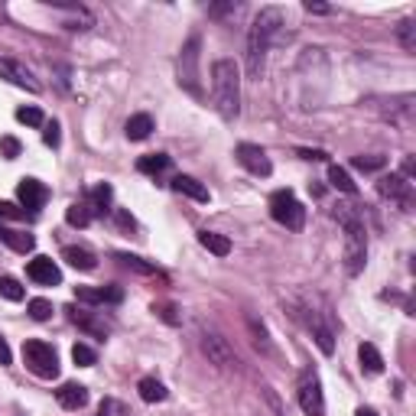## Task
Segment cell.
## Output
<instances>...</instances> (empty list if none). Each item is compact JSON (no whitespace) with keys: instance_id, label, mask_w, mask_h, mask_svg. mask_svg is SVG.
Returning a JSON list of instances; mask_svg holds the SVG:
<instances>
[{"instance_id":"6da1fadb","label":"cell","mask_w":416,"mask_h":416,"mask_svg":"<svg viewBox=\"0 0 416 416\" xmlns=\"http://www.w3.org/2000/svg\"><path fill=\"white\" fill-rule=\"evenodd\" d=\"M283 30V10L280 7H264L254 17L251 30H247V75L260 78L264 75V62H267V49L277 39V33Z\"/></svg>"},{"instance_id":"7a4b0ae2","label":"cell","mask_w":416,"mask_h":416,"mask_svg":"<svg viewBox=\"0 0 416 416\" xmlns=\"http://www.w3.org/2000/svg\"><path fill=\"white\" fill-rule=\"evenodd\" d=\"M212 98L224 120H237V114H241V72L231 59H218L212 65Z\"/></svg>"},{"instance_id":"3957f363","label":"cell","mask_w":416,"mask_h":416,"mask_svg":"<svg viewBox=\"0 0 416 416\" xmlns=\"http://www.w3.org/2000/svg\"><path fill=\"white\" fill-rule=\"evenodd\" d=\"M335 218L345 228V270L358 277L364 270V260H368V237H364V224L358 218L352 205H335Z\"/></svg>"},{"instance_id":"277c9868","label":"cell","mask_w":416,"mask_h":416,"mask_svg":"<svg viewBox=\"0 0 416 416\" xmlns=\"http://www.w3.org/2000/svg\"><path fill=\"white\" fill-rule=\"evenodd\" d=\"M270 218L289 231H299L302 221H306V208L296 202V195L289 192V189H280V192L270 195Z\"/></svg>"},{"instance_id":"5b68a950","label":"cell","mask_w":416,"mask_h":416,"mask_svg":"<svg viewBox=\"0 0 416 416\" xmlns=\"http://www.w3.org/2000/svg\"><path fill=\"white\" fill-rule=\"evenodd\" d=\"M199 49H202V39H199V33L186 39L179 53V85L189 91V95L202 98V85H199Z\"/></svg>"},{"instance_id":"8992f818","label":"cell","mask_w":416,"mask_h":416,"mask_svg":"<svg viewBox=\"0 0 416 416\" xmlns=\"http://www.w3.org/2000/svg\"><path fill=\"white\" fill-rule=\"evenodd\" d=\"M23 361H26V368H30L36 377H43V381H53V377H59V358H55L53 345L26 342V345H23Z\"/></svg>"},{"instance_id":"52a82bcc","label":"cell","mask_w":416,"mask_h":416,"mask_svg":"<svg viewBox=\"0 0 416 416\" xmlns=\"http://www.w3.org/2000/svg\"><path fill=\"white\" fill-rule=\"evenodd\" d=\"M199 345H202L205 358H208L215 368H235V364H237L235 348H231V345H228V338H221L218 332H202Z\"/></svg>"},{"instance_id":"ba28073f","label":"cell","mask_w":416,"mask_h":416,"mask_svg":"<svg viewBox=\"0 0 416 416\" xmlns=\"http://www.w3.org/2000/svg\"><path fill=\"white\" fill-rule=\"evenodd\" d=\"M299 406L306 410V416H325V400H322V384L316 374H302L299 377Z\"/></svg>"},{"instance_id":"9c48e42d","label":"cell","mask_w":416,"mask_h":416,"mask_svg":"<svg viewBox=\"0 0 416 416\" xmlns=\"http://www.w3.org/2000/svg\"><path fill=\"white\" fill-rule=\"evenodd\" d=\"M235 153H237V163H241L247 172H254V176H270V172H273L267 153L257 147V143H237Z\"/></svg>"},{"instance_id":"30bf717a","label":"cell","mask_w":416,"mask_h":416,"mask_svg":"<svg viewBox=\"0 0 416 416\" xmlns=\"http://www.w3.org/2000/svg\"><path fill=\"white\" fill-rule=\"evenodd\" d=\"M377 192L384 195V199H394V202H400L404 208H410L413 205V186L400 176V172H390V176H384V179L377 182Z\"/></svg>"},{"instance_id":"8fae6325","label":"cell","mask_w":416,"mask_h":416,"mask_svg":"<svg viewBox=\"0 0 416 416\" xmlns=\"http://www.w3.org/2000/svg\"><path fill=\"white\" fill-rule=\"evenodd\" d=\"M26 277L39 287H59L62 283V270L55 267L53 257H33L30 267H26Z\"/></svg>"},{"instance_id":"7c38bea8","label":"cell","mask_w":416,"mask_h":416,"mask_svg":"<svg viewBox=\"0 0 416 416\" xmlns=\"http://www.w3.org/2000/svg\"><path fill=\"white\" fill-rule=\"evenodd\" d=\"M0 78H7V82H13L17 88H26V91H39V82L33 78V72L26 69V65H20L17 59H0Z\"/></svg>"},{"instance_id":"4fadbf2b","label":"cell","mask_w":416,"mask_h":416,"mask_svg":"<svg viewBox=\"0 0 416 416\" xmlns=\"http://www.w3.org/2000/svg\"><path fill=\"white\" fill-rule=\"evenodd\" d=\"M75 296H78V302L98 306V302H120V299H124V289L120 287H78Z\"/></svg>"},{"instance_id":"5bb4252c","label":"cell","mask_w":416,"mask_h":416,"mask_svg":"<svg viewBox=\"0 0 416 416\" xmlns=\"http://www.w3.org/2000/svg\"><path fill=\"white\" fill-rule=\"evenodd\" d=\"M17 195H20V202H23V208H43L46 205V199H49V189H46L39 179H23L20 186H17Z\"/></svg>"},{"instance_id":"9a60e30c","label":"cell","mask_w":416,"mask_h":416,"mask_svg":"<svg viewBox=\"0 0 416 416\" xmlns=\"http://www.w3.org/2000/svg\"><path fill=\"white\" fill-rule=\"evenodd\" d=\"M55 397H59V404H62L65 410H82V406L88 404V390L82 384H62L55 390Z\"/></svg>"},{"instance_id":"2e32d148","label":"cell","mask_w":416,"mask_h":416,"mask_svg":"<svg viewBox=\"0 0 416 416\" xmlns=\"http://www.w3.org/2000/svg\"><path fill=\"white\" fill-rule=\"evenodd\" d=\"M172 192L189 195L195 202H208V189H205L199 179H192V176H176V179H172Z\"/></svg>"},{"instance_id":"e0dca14e","label":"cell","mask_w":416,"mask_h":416,"mask_svg":"<svg viewBox=\"0 0 416 416\" xmlns=\"http://www.w3.org/2000/svg\"><path fill=\"white\" fill-rule=\"evenodd\" d=\"M309 329H312V338H316V345L322 348V354H332V352H335V338H332V329L319 319V316H316V312H309Z\"/></svg>"},{"instance_id":"ac0fdd59","label":"cell","mask_w":416,"mask_h":416,"mask_svg":"<svg viewBox=\"0 0 416 416\" xmlns=\"http://www.w3.org/2000/svg\"><path fill=\"white\" fill-rule=\"evenodd\" d=\"M199 244H202L205 251H212L215 257L231 254V241H228L224 235H218V231H199Z\"/></svg>"},{"instance_id":"d6986e66","label":"cell","mask_w":416,"mask_h":416,"mask_svg":"<svg viewBox=\"0 0 416 416\" xmlns=\"http://www.w3.org/2000/svg\"><path fill=\"white\" fill-rule=\"evenodd\" d=\"M0 241L7 247H13L17 254H30L33 244H36L33 235H23V231H13V228H0Z\"/></svg>"},{"instance_id":"ffe728a7","label":"cell","mask_w":416,"mask_h":416,"mask_svg":"<svg viewBox=\"0 0 416 416\" xmlns=\"http://www.w3.org/2000/svg\"><path fill=\"white\" fill-rule=\"evenodd\" d=\"M137 390H140V400H147V404H163V400L170 397V390H166L156 377H143L137 384Z\"/></svg>"},{"instance_id":"44dd1931","label":"cell","mask_w":416,"mask_h":416,"mask_svg":"<svg viewBox=\"0 0 416 416\" xmlns=\"http://www.w3.org/2000/svg\"><path fill=\"white\" fill-rule=\"evenodd\" d=\"M69 319L78 325V329H85V332H91L95 338H105L107 335V325L105 322H98V319H91L88 312H78V309H69Z\"/></svg>"},{"instance_id":"7402d4cb","label":"cell","mask_w":416,"mask_h":416,"mask_svg":"<svg viewBox=\"0 0 416 416\" xmlns=\"http://www.w3.org/2000/svg\"><path fill=\"white\" fill-rule=\"evenodd\" d=\"M358 358H361V368L368 374H381V371H384V358H381V352H377L374 345L364 342L361 348H358Z\"/></svg>"},{"instance_id":"603a6c76","label":"cell","mask_w":416,"mask_h":416,"mask_svg":"<svg viewBox=\"0 0 416 416\" xmlns=\"http://www.w3.org/2000/svg\"><path fill=\"white\" fill-rule=\"evenodd\" d=\"M62 257L72 264L75 270H95V254L85 251V247H65Z\"/></svg>"},{"instance_id":"cb8c5ba5","label":"cell","mask_w":416,"mask_h":416,"mask_svg":"<svg viewBox=\"0 0 416 416\" xmlns=\"http://www.w3.org/2000/svg\"><path fill=\"white\" fill-rule=\"evenodd\" d=\"M127 137L130 140H147L150 137V130H153V118L150 114H134V118L127 120Z\"/></svg>"},{"instance_id":"d4e9b609","label":"cell","mask_w":416,"mask_h":416,"mask_svg":"<svg viewBox=\"0 0 416 416\" xmlns=\"http://www.w3.org/2000/svg\"><path fill=\"white\" fill-rule=\"evenodd\" d=\"M329 182L335 186V189H338V192H345V195H354V192H358L354 179L342 170V166H329Z\"/></svg>"},{"instance_id":"484cf974","label":"cell","mask_w":416,"mask_h":416,"mask_svg":"<svg viewBox=\"0 0 416 416\" xmlns=\"http://www.w3.org/2000/svg\"><path fill=\"white\" fill-rule=\"evenodd\" d=\"M65 221L72 224V228H85V224L91 221V205H88V202L69 205V212H65Z\"/></svg>"},{"instance_id":"4316f807","label":"cell","mask_w":416,"mask_h":416,"mask_svg":"<svg viewBox=\"0 0 416 416\" xmlns=\"http://www.w3.org/2000/svg\"><path fill=\"white\" fill-rule=\"evenodd\" d=\"M111 195H114V192H111V186L101 182V186L91 189V202H88V205H91L98 215H107V212H111V208H107V205H111Z\"/></svg>"},{"instance_id":"83f0119b","label":"cell","mask_w":416,"mask_h":416,"mask_svg":"<svg viewBox=\"0 0 416 416\" xmlns=\"http://www.w3.org/2000/svg\"><path fill=\"white\" fill-rule=\"evenodd\" d=\"M170 166V156L166 153H150V156H143V160L137 163L140 172H147V176H156V172H163Z\"/></svg>"},{"instance_id":"f1b7e54d","label":"cell","mask_w":416,"mask_h":416,"mask_svg":"<svg viewBox=\"0 0 416 416\" xmlns=\"http://www.w3.org/2000/svg\"><path fill=\"white\" fill-rule=\"evenodd\" d=\"M247 329L254 332V345L260 348V352H264V354L273 352V345H270V338H267V329H264V322H257L254 316H251V319H247Z\"/></svg>"},{"instance_id":"f546056e","label":"cell","mask_w":416,"mask_h":416,"mask_svg":"<svg viewBox=\"0 0 416 416\" xmlns=\"http://www.w3.org/2000/svg\"><path fill=\"white\" fill-rule=\"evenodd\" d=\"M397 36H400V46L406 53H416V23L413 20H404L397 26Z\"/></svg>"},{"instance_id":"4dcf8cb0","label":"cell","mask_w":416,"mask_h":416,"mask_svg":"<svg viewBox=\"0 0 416 416\" xmlns=\"http://www.w3.org/2000/svg\"><path fill=\"white\" fill-rule=\"evenodd\" d=\"M118 260H120V264H124L127 270H134V273H143V277H153V273H156V267H153V264H147V260H140V257L118 254Z\"/></svg>"},{"instance_id":"1f68e13d","label":"cell","mask_w":416,"mask_h":416,"mask_svg":"<svg viewBox=\"0 0 416 416\" xmlns=\"http://www.w3.org/2000/svg\"><path fill=\"white\" fill-rule=\"evenodd\" d=\"M153 312H156V319H163L166 325H179L182 322L179 309H176L172 302H153Z\"/></svg>"},{"instance_id":"d6a6232c","label":"cell","mask_w":416,"mask_h":416,"mask_svg":"<svg viewBox=\"0 0 416 416\" xmlns=\"http://www.w3.org/2000/svg\"><path fill=\"white\" fill-rule=\"evenodd\" d=\"M0 296L10 299V302H20V299H23V287L13 277H0Z\"/></svg>"},{"instance_id":"836d02e7","label":"cell","mask_w":416,"mask_h":416,"mask_svg":"<svg viewBox=\"0 0 416 416\" xmlns=\"http://www.w3.org/2000/svg\"><path fill=\"white\" fill-rule=\"evenodd\" d=\"M17 120H20V124H30V127H43L46 124L39 107H20V111H17Z\"/></svg>"},{"instance_id":"e575fe53","label":"cell","mask_w":416,"mask_h":416,"mask_svg":"<svg viewBox=\"0 0 416 416\" xmlns=\"http://www.w3.org/2000/svg\"><path fill=\"white\" fill-rule=\"evenodd\" d=\"M26 309H30V316H33L36 322H46L49 316H53V302H49V299H33Z\"/></svg>"},{"instance_id":"d590c367","label":"cell","mask_w":416,"mask_h":416,"mask_svg":"<svg viewBox=\"0 0 416 416\" xmlns=\"http://www.w3.org/2000/svg\"><path fill=\"white\" fill-rule=\"evenodd\" d=\"M95 358H98V354L91 352L88 345H75V348H72V361L78 364V368H91V364H95Z\"/></svg>"},{"instance_id":"8d00e7d4","label":"cell","mask_w":416,"mask_h":416,"mask_svg":"<svg viewBox=\"0 0 416 416\" xmlns=\"http://www.w3.org/2000/svg\"><path fill=\"white\" fill-rule=\"evenodd\" d=\"M354 170H364V172H374V170H381L384 166V156H354Z\"/></svg>"},{"instance_id":"74e56055","label":"cell","mask_w":416,"mask_h":416,"mask_svg":"<svg viewBox=\"0 0 416 416\" xmlns=\"http://www.w3.org/2000/svg\"><path fill=\"white\" fill-rule=\"evenodd\" d=\"M0 153H3L7 160L20 156V140H17V137H0Z\"/></svg>"},{"instance_id":"f35d334b","label":"cell","mask_w":416,"mask_h":416,"mask_svg":"<svg viewBox=\"0 0 416 416\" xmlns=\"http://www.w3.org/2000/svg\"><path fill=\"white\" fill-rule=\"evenodd\" d=\"M43 127H46V134H43L46 147H59V124H43Z\"/></svg>"},{"instance_id":"ab89813d","label":"cell","mask_w":416,"mask_h":416,"mask_svg":"<svg viewBox=\"0 0 416 416\" xmlns=\"http://www.w3.org/2000/svg\"><path fill=\"white\" fill-rule=\"evenodd\" d=\"M0 218H26V212H20L13 202H0Z\"/></svg>"},{"instance_id":"60d3db41","label":"cell","mask_w":416,"mask_h":416,"mask_svg":"<svg viewBox=\"0 0 416 416\" xmlns=\"http://www.w3.org/2000/svg\"><path fill=\"white\" fill-rule=\"evenodd\" d=\"M260 394L267 397V404H270V410H273V416H283V406H280L277 394H273V390H270V387H264V390H260Z\"/></svg>"},{"instance_id":"b9f144b4","label":"cell","mask_w":416,"mask_h":416,"mask_svg":"<svg viewBox=\"0 0 416 416\" xmlns=\"http://www.w3.org/2000/svg\"><path fill=\"white\" fill-rule=\"evenodd\" d=\"M296 153L302 156V160H329L325 150H296Z\"/></svg>"},{"instance_id":"7bdbcfd3","label":"cell","mask_w":416,"mask_h":416,"mask_svg":"<svg viewBox=\"0 0 416 416\" xmlns=\"http://www.w3.org/2000/svg\"><path fill=\"white\" fill-rule=\"evenodd\" d=\"M10 345H7V338H3V335H0V364H10Z\"/></svg>"},{"instance_id":"ee69618b","label":"cell","mask_w":416,"mask_h":416,"mask_svg":"<svg viewBox=\"0 0 416 416\" xmlns=\"http://www.w3.org/2000/svg\"><path fill=\"white\" fill-rule=\"evenodd\" d=\"M306 10H309V13H329L332 7H325V3H312V0H309V3H306Z\"/></svg>"},{"instance_id":"f6af8a7d","label":"cell","mask_w":416,"mask_h":416,"mask_svg":"<svg viewBox=\"0 0 416 416\" xmlns=\"http://www.w3.org/2000/svg\"><path fill=\"white\" fill-rule=\"evenodd\" d=\"M118 221L124 224V228H134V218H130L127 212H118Z\"/></svg>"},{"instance_id":"bcb514c9","label":"cell","mask_w":416,"mask_h":416,"mask_svg":"<svg viewBox=\"0 0 416 416\" xmlns=\"http://www.w3.org/2000/svg\"><path fill=\"white\" fill-rule=\"evenodd\" d=\"M358 416H377V413H374V410H364V406H361V410H358Z\"/></svg>"}]
</instances>
